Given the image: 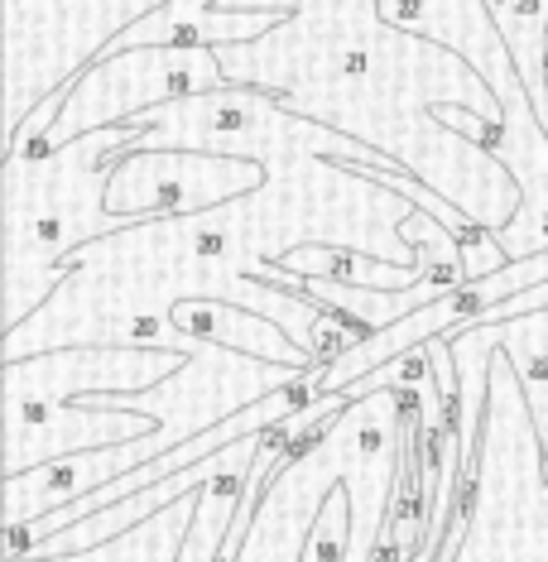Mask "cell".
Listing matches in <instances>:
<instances>
[{"mask_svg":"<svg viewBox=\"0 0 548 562\" xmlns=\"http://www.w3.org/2000/svg\"><path fill=\"white\" fill-rule=\"evenodd\" d=\"M299 375H303L299 366H279V361H265V356L208 341V347L193 351L174 370V380L164 375L159 385H149V390H87V394H78V400H68V404L135 408V414H159L164 424L155 432H145V438L92 447V452H72V457H58V462H44L34 471H20V476H5V505H10L5 529H20V524L40 519L44 509L78 501V495L97 491V485L155 462V457L174 452L178 442L198 438L202 428L222 424L226 414L265 400L270 390L289 385V380H299Z\"/></svg>","mask_w":548,"mask_h":562,"instance_id":"6da1fadb","label":"cell"},{"mask_svg":"<svg viewBox=\"0 0 548 562\" xmlns=\"http://www.w3.org/2000/svg\"><path fill=\"white\" fill-rule=\"evenodd\" d=\"M139 125L121 121L78 135L54 155H10L5 164V327H20L68 279V255L101 236L131 232L107 207V178L135 145Z\"/></svg>","mask_w":548,"mask_h":562,"instance_id":"7a4b0ae2","label":"cell"},{"mask_svg":"<svg viewBox=\"0 0 548 562\" xmlns=\"http://www.w3.org/2000/svg\"><path fill=\"white\" fill-rule=\"evenodd\" d=\"M222 87L236 82L226 78L212 44H145L101 54L78 82H68V101H63L58 121L40 139L15 145L10 155H54L78 135L107 131V125H121L139 111H155L178 97L222 92Z\"/></svg>","mask_w":548,"mask_h":562,"instance_id":"3957f363","label":"cell"},{"mask_svg":"<svg viewBox=\"0 0 548 562\" xmlns=\"http://www.w3.org/2000/svg\"><path fill=\"white\" fill-rule=\"evenodd\" d=\"M270 164L250 155H208V149H125L107 178V207L131 222L188 216L250 198L265 188Z\"/></svg>","mask_w":548,"mask_h":562,"instance_id":"277c9868","label":"cell"},{"mask_svg":"<svg viewBox=\"0 0 548 562\" xmlns=\"http://www.w3.org/2000/svg\"><path fill=\"white\" fill-rule=\"evenodd\" d=\"M188 361L178 347H54L20 361H5V424L10 418L44 414L54 404H68L87 390H149L164 375H174Z\"/></svg>","mask_w":548,"mask_h":562,"instance_id":"5b68a950","label":"cell"},{"mask_svg":"<svg viewBox=\"0 0 548 562\" xmlns=\"http://www.w3.org/2000/svg\"><path fill=\"white\" fill-rule=\"evenodd\" d=\"M174 327L188 331V337L222 341V347L265 356V361H279V366H299V370L317 366V356L309 347H299V341L289 337L270 313L241 308V303H226V299H188V303H178Z\"/></svg>","mask_w":548,"mask_h":562,"instance_id":"8992f818","label":"cell"},{"mask_svg":"<svg viewBox=\"0 0 548 562\" xmlns=\"http://www.w3.org/2000/svg\"><path fill=\"white\" fill-rule=\"evenodd\" d=\"M193 495H183V501H174L169 509H159V515H149L145 524H135V529L116 533V539L97 543V548H78V553H54V558H10V562H178L183 553V533L188 524H193Z\"/></svg>","mask_w":548,"mask_h":562,"instance_id":"52a82bcc","label":"cell"},{"mask_svg":"<svg viewBox=\"0 0 548 562\" xmlns=\"http://www.w3.org/2000/svg\"><path fill=\"white\" fill-rule=\"evenodd\" d=\"M491 331H495V347L515 366L519 390H525L529 414H534V428H539V442L548 452V308L501 317V323H491Z\"/></svg>","mask_w":548,"mask_h":562,"instance_id":"ba28073f","label":"cell"},{"mask_svg":"<svg viewBox=\"0 0 548 562\" xmlns=\"http://www.w3.org/2000/svg\"><path fill=\"white\" fill-rule=\"evenodd\" d=\"M534 308H548V284H534L525 293H515V299L495 303V308H487L477 323H501V317H519V313H534ZM477 323H471V327H477Z\"/></svg>","mask_w":548,"mask_h":562,"instance_id":"9c48e42d","label":"cell"}]
</instances>
